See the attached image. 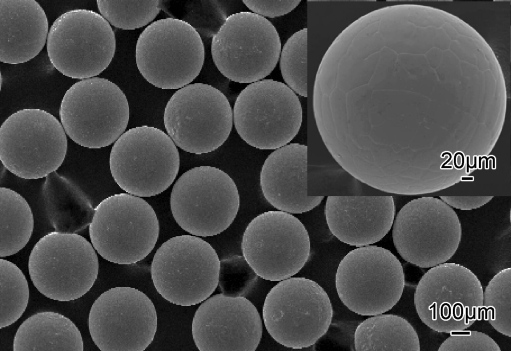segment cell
Segmentation results:
<instances>
[{"instance_id": "1", "label": "cell", "mask_w": 511, "mask_h": 351, "mask_svg": "<svg viewBox=\"0 0 511 351\" xmlns=\"http://www.w3.org/2000/svg\"><path fill=\"white\" fill-rule=\"evenodd\" d=\"M200 34L175 17L153 22L137 40L135 58L142 76L153 86L176 89L189 85L200 73L205 60Z\"/></svg>"}, {"instance_id": "2", "label": "cell", "mask_w": 511, "mask_h": 351, "mask_svg": "<svg viewBox=\"0 0 511 351\" xmlns=\"http://www.w3.org/2000/svg\"><path fill=\"white\" fill-rule=\"evenodd\" d=\"M333 308L326 291L304 277L280 281L267 294L262 308L265 328L283 346L309 347L327 332Z\"/></svg>"}, {"instance_id": "3", "label": "cell", "mask_w": 511, "mask_h": 351, "mask_svg": "<svg viewBox=\"0 0 511 351\" xmlns=\"http://www.w3.org/2000/svg\"><path fill=\"white\" fill-rule=\"evenodd\" d=\"M111 175L129 194L150 197L162 193L179 172L177 147L164 131L143 125L124 133L115 142L109 157Z\"/></svg>"}, {"instance_id": "4", "label": "cell", "mask_w": 511, "mask_h": 351, "mask_svg": "<svg viewBox=\"0 0 511 351\" xmlns=\"http://www.w3.org/2000/svg\"><path fill=\"white\" fill-rule=\"evenodd\" d=\"M159 231L152 206L139 196L124 193L100 202L89 226L90 239L98 254L121 265L146 258L155 247Z\"/></svg>"}, {"instance_id": "5", "label": "cell", "mask_w": 511, "mask_h": 351, "mask_svg": "<svg viewBox=\"0 0 511 351\" xmlns=\"http://www.w3.org/2000/svg\"><path fill=\"white\" fill-rule=\"evenodd\" d=\"M221 261L214 248L203 239L178 235L163 243L151 265L153 285L174 304L191 306L202 303L217 288Z\"/></svg>"}, {"instance_id": "6", "label": "cell", "mask_w": 511, "mask_h": 351, "mask_svg": "<svg viewBox=\"0 0 511 351\" xmlns=\"http://www.w3.org/2000/svg\"><path fill=\"white\" fill-rule=\"evenodd\" d=\"M281 50L280 37L272 23L250 11L228 16L211 43L212 57L218 70L240 83H252L270 74Z\"/></svg>"}, {"instance_id": "7", "label": "cell", "mask_w": 511, "mask_h": 351, "mask_svg": "<svg viewBox=\"0 0 511 351\" xmlns=\"http://www.w3.org/2000/svg\"><path fill=\"white\" fill-rule=\"evenodd\" d=\"M59 116L65 133L75 143L100 149L116 141L125 131L129 106L122 90L102 78L83 79L65 93Z\"/></svg>"}, {"instance_id": "8", "label": "cell", "mask_w": 511, "mask_h": 351, "mask_svg": "<svg viewBox=\"0 0 511 351\" xmlns=\"http://www.w3.org/2000/svg\"><path fill=\"white\" fill-rule=\"evenodd\" d=\"M405 274L399 259L376 245L358 247L341 260L335 274L337 293L343 304L361 316L382 314L400 300Z\"/></svg>"}, {"instance_id": "9", "label": "cell", "mask_w": 511, "mask_h": 351, "mask_svg": "<svg viewBox=\"0 0 511 351\" xmlns=\"http://www.w3.org/2000/svg\"><path fill=\"white\" fill-rule=\"evenodd\" d=\"M392 226V237L399 254L421 268L446 263L461 241L462 226L457 213L441 199L433 196L407 202Z\"/></svg>"}, {"instance_id": "10", "label": "cell", "mask_w": 511, "mask_h": 351, "mask_svg": "<svg viewBox=\"0 0 511 351\" xmlns=\"http://www.w3.org/2000/svg\"><path fill=\"white\" fill-rule=\"evenodd\" d=\"M94 247L76 233L52 232L41 238L28 259L29 274L44 296L67 302L84 296L98 275Z\"/></svg>"}, {"instance_id": "11", "label": "cell", "mask_w": 511, "mask_h": 351, "mask_svg": "<svg viewBox=\"0 0 511 351\" xmlns=\"http://www.w3.org/2000/svg\"><path fill=\"white\" fill-rule=\"evenodd\" d=\"M237 186L230 176L211 166L184 173L174 184L171 210L177 224L194 235L207 237L226 230L240 207Z\"/></svg>"}, {"instance_id": "12", "label": "cell", "mask_w": 511, "mask_h": 351, "mask_svg": "<svg viewBox=\"0 0 511 351\" xmlns=\"http://www.w3.org/2000/svg\"><path fill=\"white\" fill-rule=\"evenodd\" d=\"M233 123L241 138L260 150H276L297 134L302 111L296 93L284 83L262 79L246 87L233 108Z\"/></svg>"}, {"instance_id": "13", "label": "cell", "mask_w": 511, "mask_h": 351, "mask_svg": "<svg viewBox=\"0 0 511 351\" xmlns=\"http://www.w3.org/2000/svg\"><path fill=\"white\" fill-rule=\"evenodd\" d=\"M67 139L63 126L50 113L24 109L9 116L0 129V158L3 166L24 179L46 177L64 160Z\"/></svg>"}, {"instance_id": "14", "label": "cell", "mask_w": 511, "mask_h": 351, "mask_svg": "<svg viewBox=\"0 0 511 351\" xmlns=\"http://www.w3.org/2000/svg\"><path fill=\"white\" fill-rule=\"evenodd\" d=\"M483 289L467 267L444 263L431 267L420 279L414 297L416 313L428 327L450 334L466 330L479 320Z\"/></svg>"}, {"instance_id": "15", "label": "cell", "mask_w": 511, "mask_h": 351, "mask_svg": "<svg viewBox=\"0 0 511 351\" xmlns=\"http://www.w3.org/2000/svg\"><path fill=\"white\" fill-rule=\"evenodd\" d=\"M164 123L176 145L200 155L217 150L226 141L233 128V113L222 92L196 83L172 96L165 109Z\"/></svg>"}, {"instance_id": "16", "label": "cell", "mask_w": 511, "mask_h": 351, "mask_svg": "<svg viewBox=\"0 0 511 351\" xmlns=\"http://www.w3.org/2000/svg\"><path fill=\"white\" fill-rule=\"evenodd\" d=\"M116 49L115 34L109 23L90 10L66 11L51 25L47 51L52 65L73 79L98 75L110 64Z\"/></svg>"}, {"instance_id": "17", "label": "cell", "mask_w": 511, "mask_h": 351, "mask_svg": "<svg viewBox=\"0 0 511 351\" xmlns=\"http://www.w3.org/2000/svg\"><path fill=\"white\" fill-rule=\"evenodd\" d=\"M243 256L256 275L280 281L297 273L310 252L308 232L292 214L268 211L254 218L243 235Z\"/></svg>"}, {"instance_id": "18", "label": "cell", "mask_w": 511, "mask_h": 351, "mask_svg": "<svg viewBox=\"0 0 511 351\" xmlns=\"http://www.w3.org/2000/svg\"><path fill=\"white\" fill-rule=\"evenodd\" d=\"M91 337L101 351H142L152 343L158 316L151 299L131 287H116L101 294L88 316Z\"/></svg>"}, {"instance_id": "19", "label": "cell", "mask_w": 511, "mask_h": 351, "mask_svg": "<svg viewBox=\"0 0 511 351\" xmlns=\"http://www.w3.org/2000/svg\"><path fill=\"white\" fill-rule=\"evenodd\" d=\"M262 331L260 316L250 301L222 293L200 305L192 325L193 340L200 351H254Z\"/></svg>"}, {"instance_id": "20", "label": "cell", "mask_w": 511, "mask_h": 351, "mask_svg": "<svg viewBox=\"0 0 511 351\" xmlns=\"http://www.w3.org/2000/svg\"><path fill=\"white\" fill-rule=\"evenodd\" d=\"M392 195L328 196L324 214L327 226L341 242L356 247L383 238L395 217Z\"/></svg>"}, {"instance_id": "21", "label": "cell", "mask_w": 511, "mask_h": 351, "mask_svg": "<svg viewBox=\"0 0 511 351\" xmlns=\"http://www.w3.org/2000/svg\"><path fill=\"white\" fill-rule=\"evenodd\" d=\"M307 147L291 143L276 149L265 160L260 185L268 203L280 211L301 214L318 206L324 196L308 195Z\"/></svg>"}, {"instance_id": "22", "label": "cell", "mask_w": 511, "mask_h": 351, "mask_svg": "<svg viewBox=\"0 0 511 351\" xmlns=\"http://www.w3.org/2000/svg\"><path fill=\"white\" fill-rule=\"evenodd\" d=\"M48 32L45 11L34 0H0V60L17 64L37 55Z\"/></svg>"}, {"instance_id": "23", "label": "cell", "mask_w": 511, "mask_h": 351, "mask_svg": "<svg viewBox=\"0 0 511 351\" xmlns=\"http://www.w3.org/2000/svg\"><path fill=\"white\" fill-rule=\"evenodd\" d=\"M42 192L48 218L56 232L76 233L89 226L95 208L71 181L54 171L46 176Z\"/></svg>"}, {"instance_id": "24", "label": "cell", "mask_w": 511, "mask_h": 351, "mask_svg": "<svg viewBox=\"0 0 511 351\" xmlns=\"http://www.w3.org/2000/svg\"><path fill=\"white\" fill-rule=\"evenodd\" d=\"M13 348L14 351H83L84 344L79 330L69 318L52 311H42L20 325Z\"/></svg>"}, {"instance_id": "25", "label": "cell", "mask_w": 511, "mask_h": 351, "mask_svg": "<svg viewBox=\"0 0 511 351\" xmlns=\"http://www.w3.org/2000/svg\"><path fill=\"white\" fill-rule=\"evenodd\" d=\"M356 351H420L418 335L405 318L392 314L372 316L356 328Z\"/></svg>"}, {"instance_id": "26", "label": "cell", "mask_w": 511, "mask_h": 351, "mask_svg": "<svg viewBox=\"0 0 511 351\" xmlns=\"http://www.w3.org/2000/svg\"><path fill=\"white\" fill-rule=\"evenodd\" d=\"M308 195L314 196L386 195L356 179L328 151L308 162Z\"/></svg>"}, {"instance_id": "27", "label": "cell", "mask_w": 511, "mask_h": 351, "mask_svg": "<svg viewBox=\"0 0 511 351\" xmlns=\"http://www.w3.org/2000/svg\"><path fill=\"white\" fill-rule=\"evenodd\" d=\"M0 257L12 255L28 243L34 220L26 200L16 191L0 188Z\"/></svg>"}, {"instance_id": "28", "label": "cell", "mask_w": 511, "mask_h": 351, "mask_svg": "<svg viewBox=\"0 0 511 351\" xmlns=\"http://www.w3.org/2000/svg\"><path fill=\"white\" fill-rule=\"evenodd\" d=\"M501 334L511 337V268H505L490 281L483 294V306L479 310L482 316Z\"/></svg>"}, {"instance_id": "29", "label": "cell", "mask_w": 511, "mask_h": 351, "mask_svg": "<svg viewBox=\"0 0 511 351\" xmlns=\"http://www.w3.org/2000/svg\"><path fill=\"white\" fill-rule=\"evenodd\" d=\"M29 296L26 279L13 263L0 259V328L8 327L22 316Z\"/></svg>"}, {"instance_id": "30", "label": "cell", "mask_w": 511, "mask_h": 351, "mask_svg": "<svg viewBox=\"0 0 511 351\" xmlns=\"http://www.w3.org/2000/svg\"><path fill=\"white\" fill-rule=\"evenodd\" d=\"M159 0H97L102 16L114 27L131 30L151 22L161 10Z\"/></svg>"}, {"instance_id": "31", "label": "cell", "mask_w": 511, "mask_h": 351, "mask_svg": "<svg viewBox=\"0 0 511 351\" xmlns=\"http://www.w3.org/2000/svg\"><path fill=\"white\" fill-rule=\"evenodd\" d=\"M307 29H300L285 43L280 54V69L286 85L295 93L307 97Z\"/></svg>"}, {"instance_id": "32", "label": "cell", "mask_w": 511, "mask_h": 351, "mask_svg": "<svg viewBox=\"0 0 511 351\" xmlns=\"http://www.w3.org/2000/svg\"><path fill=\"white\" fill-rule=\"evenodd\" d=\"M257 276L243 256H234L221 261L218 285L225 295L245 297Z\"/></svg>"}, {"instance_id": "33", "label": "cell", "mask_w": 511, "mask_h": 351, "mask_svg": "<svg viewBox=\"0 0 511 351\" xmlns=\"http://www.w3.org/2000/svg\"><path fill=\"white\" fill-rule=\"evenodd\" d=\"M183 21L193 26L199 33L205 36L213 37L224 23L227 16L220 1L200 0L185 1Z\"/></svg>"}, {"instance_id": "34", "label": "cell", "mask_w": 511, "mask_h": 351, "mask_svg": "<svg viewBox=\"0 0 511 351\" xmlns=\"http://www.w3.org/2000/svg\"><path fill=\"white\" fill-rule=\"evenodd\" d=\"M439 346V351H501L489 335L477 331L452 332Z\"/></svg>"}, {"instance_id": "35", "label": "cell", "mask_w": 511, "mask_h": 351, "mask_svg": "<svg viewBox=\"0 0 511 351\" xmlns=\"http://www.w3.org/2000/svg\"><path fill=\"white\" fill-rule=\"evenodd\" d=\"M243 2L253 13L273 18L290 12L300 0H243Z\"/></svg>"}, {"instance_id": "36", "label": "cell", "mask_w": 511, "mask_h": 351, "mask_svg": "<svg viewBox=\"0 0 511 351\" xmlns=\"http://www.w3.org/2000/svg\"><path fill=\"white\" fill-rule=\"evenodd\" d=\"M494 196H441L440 199L452 207L461 210H472L482 207Z\"/></svg>"}, {"instance_id": "37", "label": "cell", "mask_w": 511, "mask_h": 351, "mask_svg": "<svg viewBox=\"0 0 511 351\" xmlns=\"http://www.w3.org/2000/svg\"><path fill=\"white\" fill-rule=\"evenodd\" d=\"M448 155L449 156V159L446 161V162L443 165V168L444 170H453V166H446L449 164L452 159V154L449 152H445L442 154L441 157L444 158L445 155Z\"/></svg>"}, {"instance_id": "38", "label": "cell", "mask_w": 511, "mask_h": 351, "mask_svg": "<svg viewBox=\"0 0 511 351\" xmlns=\"http://www.w3.org/2000/svg\"><path fill=\"white\" fill-rule=\"evenodd\" d=\"M483 158L486 159V169L488 168V160L490 159H491V158L493 159V169H494L495 168V158L494 157L490 156L488 158H487V157H486V156H483V157H480H480H479V169H481V161H482V159H483Z\"/></svg>"}]
</instances>
